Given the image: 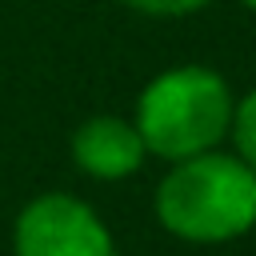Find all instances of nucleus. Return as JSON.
<instances>
[{
	"label": "nucleus",
	"instance_id": "obj_1",
	"mask_svg": "<svg viewBox=\"0 0 256 256\" xmlns=\"http://www.w3.org/2000/svg\"><path fill=\"white\" fill-rule=\"evenodd\" d=\"M160 224L192 244H224L256 228V172L228 152L176 160L156 188Z\"/></svg>",
	"mask_w": 256,
	"mask_h": 256
},
{
	"label": "nucleus",
	"instance_id": "obj_2",
	"mask_svg": "<svg viewBox=\"0 0 256 256\" xmlns=\"http://www.w3.org/2000/svg\"><path fill=\"white\" fill-rule=\"evenodd\" d=\"M132 124L152 156L176 164L216 148L228 136L232 92L220 72L204 64H180L148 80Z\"/></svg>",
	"mask_w": 256,
	"mask_h": 256
},
{
	"label": "nucleus",
	"instance_id": "obj_3",
	"mask_svg": "<svg viewBox=\"0 0 256 256\" xmlns=\"http://www.w3.org/2000/svg\"><path fill=\"white\" fill-rule=\"evenodd\" d=\"M16 256H116L112 232L84 200L68 192H44L28 200L12 228Z\"/></svg>",
	"mask_w": 256,
	"mask_h": 256
},
{
	"label": "nucleus",
	"instance_id": "obj_4",
	"mask_svg": "<svg viewBox=\"0 0 256 256\" xmlns=\"http://www.w3.org/2000/svg\"><path fill=\"white\" fill-rule=\"evenodd\" d=\"M148 148L136 124L120 116H92L72 136V160L96 180H124L144 164Z\"/></svg>",
	"mask_w": 256,
	"mask_h": 256
},
{
	"label": "nucleus",
	"instance_id": "obj_5",
	"mask_svg": "<svg viewBox=\"0 0 256 256\" xmlns=\"http://www.w3.org/2000/svg\"><path fill=\"white\" fill-rule=\"evenodd\" d=\"M228 132H232V140H236V156L256 172V88H252L240 104H232V124H228Z\"/></svg>",
	"mask_w": 256,
	"mask_h": 256
},
{
	"label": "nucleus",
	"instance_id": "obj_6",
	"mask_svg": "<svg viewBox=\"0 0 256 256\" xmlns=\"http://www.w3.org/2000/svg\"><path fill=\"white\" fill-rule=\"evenodd\" d=\"M124 4L144 16H188V12L204 8L208 0H124Z\"/></svg>",
	"mask_w": 256,
	"mask_h": 256
},
{
	"label": "nucleus",
	"instance_id": "obj_7",
	"mask_svg": "<svg viewBox=\"0 0 256 256\" xmlns=\"http://www.w3.org/2000/svg\"><path fill=\"white\" fill-rule=\"evenodd\" d=\"M240 4H248V8H256V0H240Z\"/></svg>",
	"mask_w": 256,
	"mask_h": 256
}]
</instances>
